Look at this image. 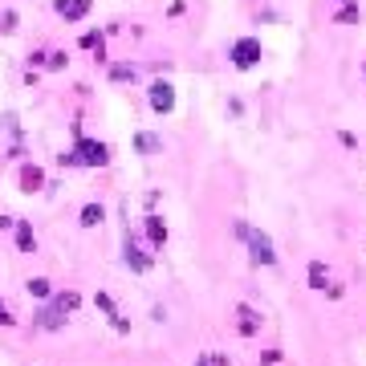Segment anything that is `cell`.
<instances>
[{
	"label": "cell",
	"instance_id": "1",
	"mask_svg": "<svg viewBox=\"0 0 366 366\" xmlns=\"http://www.w3.org/2000/svg\"><path fill=\"white\" fill-rule=\"evenodd\" d=\"M82 305V297L69 289V293H53V297H45V305L37 310V318H33V330H61L65 321H69V314Z\"/></svg>",
	"mask_w": 366,
	"mask_h": 366
},
{
	"label": "cell",
	"instance_id": "2",
	"mask_svg": "<svg viewBox=\"0 0 366 366\" xmlns=\"http://www.w3.org/2000/svg\"><path fill=\"white\" fill-rule=\"evenodd\" d=\"M236 240H244L248 244V257H252V265H265V269H273L277 265V248L273 240H269V232L252 228V224H244V220H236Z\"/></svg>",
	"mask_w": 366,
	"mask_h": 366
},
{
	"label": "cell",
	"instance_id": "3",
	"mask_svg": "<svg viewBox=\"0 0 366 366\" xmlns=\"http://www.w3.org/2000/svg\"><path fill=\"white\" fill-rule=\"evenodd\" d=\"M78 135V142H74V163L78 167H106L110 163V151H106V142H98V138H86L82 131H74Z\"/></svg>",
	"mask_w": 366,
	"mask_h": 366
},
{
	"label": "cell",
	"instance_id": "4",
	"mask_svg": "<svg viewBox=\"0 0 366 366\" xmlns=\"http://www.w3.org/2000/svg\"><path fill=\"white\" fill-rule=\"evenodd\" d=\"M228 57H232V65H236V69H252V65L265 57V49H261V37H240V41H232Z\"/></svg>",
	"mask_w": 366,
	"mask_h": 366
},
{
	"label": "cell",
	"instance_id": "5",
	"mask_svg": "<svg viewBox=\"0 0 366 366\" xmlns=\"http://www.w3.org/2000/svg\"><path fill=\"white\" fill-rule=\"evenodd\" d=\"M122 265H127L131 273H147V269L155 265V257H151V252H142V244H138L131 232H127V240H122Z\"/></svg>",
	"mask_w": 366,
	"mask_h": 366
},
{
	"label": "cell",
	"instance_id": "6",
	"mask_svg": "<svg viewBox=\"0 0 366 366\" xmlns=\"http://www.w3.org/2000/svg\"><path fill=\"white\" fill-rule=\"evenodd\" d=\"M147 102H151L155 114H171L175 110V86L171 82H151L147 86Z\"/></svg>",
	"mask_w": 366,
	"mask_h": 366
},
{
	"label": "cell",
	"instance_id": "7",
	"mask_svg": "<svg viewBox=\"0 0 366 366\" xmlns=\"http://www.w3.org/2000/svg\"><path fill=\"white\" fill-rule=\"evenodd\" d=\"M142 228H147V240H151V248H163L167 244V224H163V216H142Z\"/></svg>",
	"mask_w": 366,
	"mask_h": 366
},
{
	"label": "cell",
	"instance_id": "8",
	"mask_svg": "<svg viewBox=\"0 0 366 366\" xmlns=\"http://www.w3.org/2000/svg\"><path fill=\"white\" fill-rule=\"evenodd\" d=\"M236 330H240V334H244V338H252V334H257V330H261V314H257V310H252V305H236Z\"/></svg>",
	"mask_w": 366,
	"mask_h": 366
},
{
	"label": "cell",
	"instance_id": "9",
	"mask_svg": "<svg viewBox=\"0 0 366 366\" xmlns=\"http://www.w3.org/2000/svg\"><path fill=\"white\" fill-rule=\"evenodd\" d=\"M98 310H102V314L110 318V325H114L118 334H127V330H131V321H127V318H122V314H118V310H114V301H110V293H98Z\"/></svg>",
	"mask_w": 366,
	"mask_h": 366
},
{
	"label": "cell",
	"instance_id": "10",
	"mask_svg": "<svg viewBox=\"0 0 366 366\" xmlns=\"http://www.w3.org/2000/svg\"><path fill=\"white\" fill-rule=\"evenodd\" d=\"M53 8H57V12H61L69 25H74V21H82V17L90 12V0H57Z\"/></svg>",
	"mask_w": 366,
	"mask_h": 366
},
{
	"label": "cell",
	"instance_id": "11",
	"mask_svg": "<svg viewBox=\"0 0 366 366\" xmlns=\"http://www.w3.org/2000/svg\"><path fill=\"white\" fill-rule=\"evenodd\" d=\"M41 187H45V171L33 167V163H25L21 167V191H41Z\"/></svg>",
	"mask_w": 366,
	"mask_h": 366
},
{
	"label": "cell",
	"instance_id": "12",
	"mask_svg": "<svg viewBox=\"0 0 366 366\" xmlns=\"http://www.w3.org/2000/svg\"><path fill=\"white\" fill-rule=\"evenodd\" d=\"M135 151L138 155H163V138L151 135V131H138L135 135Z\"/></svg>",
	"mask_w": 366,
	"mask_h": 366
},
{
	"label": "cell",
	"instance_id": "13",
	"mask_svg": "<svg viewBox=\"0 0 366 366\" xmlns=\"http://www.w3.org/2000/svg\"><path fill=\"white\" fill-rule=\"evenodd\" d=\"M17 248H21V252H33V248H37V236H33V228H29L25 220H17Z\"/></svg>",
	"mask_w": 366,
	"mask_h": 366
},
{
	"label": "cell",
	"instance_id": "14",
	"mask_svg": "<svg viewBox=\"0 0 366 366\" xmlns=\"http://www.w3.org/2000/svg\"><path fill=\"white\" fill-rule=\"evenodd\" d=\"M102 220H106V208L102 204H86L82 208V228H98Z\"/></svg>",
	"mask_w": 366,
	"mask_h": 366
},
{
	"label": "cell",
	"instance_id": "15",
	"mask_svg": "<svg viewBox=\"0 0 366 366\" xmlns=\"http://www.w3.org/2000/svg\"><path fill=\"white\" fill-rule=\"evenodd\" d=\"M325 285H330V273H325V265H321V261H310V289L325 293Z\"/></svg>",
	"mask_w": 366,
	"mask_h": 366
},
{
	"label": "cell",
	"instance_id": "16",
	"mask_svg": "<svg viewBox=\"0 0 366 366\" xmlns=\"http://www.w3.org/2000/svg\"><path fill=\"white\" fill-rule=\"evenodd\" d=\"M29 297H37V301H45V297H53V285H49L45 277H29Z\"/></svg>",
	"mask_w": 366,
	"mask_h": 366
},
{
	"label": "cell",
	"instance_id": "17",
	"mask_svg": "<svg viewBox=\"0 0 366 366\" xmlns=\"http://www.w3.org/2000/svg\"><path fill=\"white\" fill-rule=\"evenodd\" d=\"M110 78L114 82H138V69L135 65H110Z\"/></svg>",
	"mask_w": 366,
	"mask_h": 366
},
{
	"label": "cell",
	"instance_id": "18",
	"mask_svg": "<svg viewBox=\"0 0 366 366\" xmlns=\"http://www.w3.org/2000/svg\"><path fill=\"white\" fill-rule=\"evenodd\" d=\"M358 17H363V12H358V4H346L334 21H338V25H350V21H358Z\"/></svg>",
	"mask_w": 366,
	"mask_h": 366
},
{
	"label": "cell",
	"instance_id": "19",
	"mask_svg": "<svg viewBox=\"0 0 366 366\" xmlns=\"http://www.w3.org/2000/svg\"><path fill=\"white\" fill-rule=\"evenodd\" d=\"M82 45H86V49H98V53H102V33H86V37H82Z\"/></svg>",
	"mask_w": 366,
	"mask_h": 366
},
{
	"label": "cell",
	"instance_id": "20",
	"mask_svg": "<svg viewBox=\"0 0 366 366\" xmlns=\"http://www.w3.org/2000/svg\"><path fill=\"white\" fill-rule=\"evenodd\" d=\"M0 21H4V25H0V29H4V33H12V29H17V12H4V17H0Z\"/></svg>",
	"mask_w": 366,
	"mask_h": 366
},
{
	"label": "cell",
	"instance_id": "21",
	"mask_svg": "<svg viewBox=\"0 0 366 366\" xmlns=\"http://www.w3.org/2000/svg\"><path fill=\"white\" fill-rule=\"evenodd\" d=\"M65 61H69V57H65V53H49V69H61V65H65Z\"/></svg>",
	"mask_w": 366,
	"mask_h": 366
},
{
	"label": "cell",
	"instance_id": "22",
	"mask_svg": "<svg viewBox=\"0 0 366 366\" xmlns=\"http://www.w3.org/2000/svg\"><path fill=\"white\" fill-rule=\"evenodd\" d=\"M0 325H17V318L8 314V305H4V301H0Z\"/></svg>",
	"mask_w": 366,
	"mask_h": 366
},
{
	"label": "cell",
	"instance_id": "23",
	"mask_svg": "<svg viewBox=\"0 0 366 366\" xmlns=\"http://www.w3.org/2000/svg\"><path fill=\"white\" fill-rule=\"evenodd\" d=\"M204 363L208 366H228V358H224V354H212V358H204Z\"/></svg>",
	"mask_w": 366,
	"mask_h": 366
},
{
	"label": "cell",
	"instance_id": "24",
	"mask_svg": "<svg viewBox=\"0 0 366 366\" xmlns=\"http://www.w3.org/2000/svg\"><path fill=\"white\" fill-rule=\"evenodd\" d=\"M195 366H208V363H204V358H200V363H195Z\"/></svg>",
	"mask_w": 366,
	"mask_h": 366
}]
</instances>
